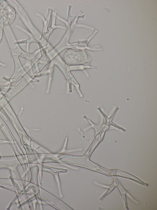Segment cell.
Returning a JSON list of instances; mask_svg holds the SVG:
<instances>
[{
	"label": "cell",
	"mask_w": 157,
	"mask_h": 210,
	"mask_svg": "<svg viewBox=\"0 0 157 210\" xmlns=\"http://www.w3.org/2000/svg\"><path fill=\"white\" fill-rule=\"evenodd\" d=\"M87 55L84 50L68 49L63 56V61L67 65H81L87 63Z\"/></svg>",
	"instance_id": "6da1fadb"
},
{
	"label": "cell",
	"mask_w": 157,
	"mask_h": 210,
	"mask_svg": "<svg viewBox=\"0 0 157 210\" xmlns=\"http://www.w3.org/2000/svg\"><path fill=\"white\" fill-rule=\"evenodd\" d=\"M15 17V11L11 4L6 0H0V24L10 25L14 21Z\"/></svg>",
	"instance_id": "7a4b0ae2"
}]
</instances>
